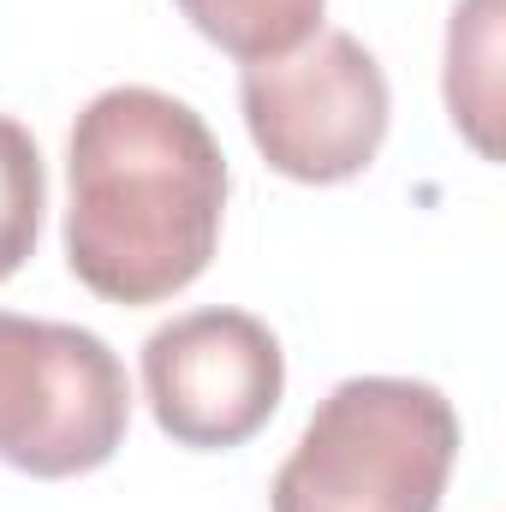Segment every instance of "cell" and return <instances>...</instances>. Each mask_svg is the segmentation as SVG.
<instances>
[{"label":"cell","mask_w":506,"mask_h":512,"mask_svg":"<svg viewBox=\"0 0 506 512\" xmlns=\"http://www.w3.org/2000/svg\"><path fill=\"white\" fill-rule=\"evenodd\" d=\"M66 262L108 304L185 292L221 245L227 155L203 114L167 90H102L66 143Z\"/></svg>","instance_id":"1"},{"label":"cell","mask_w":506,"mask_h":512,"mask_svg":"<svg viewBox=\"0 0 506 512\" xmlns=\"http://www.w3.org/2000/svg\"><path fill=\"white\" fill-rule=\"evenodd\" d=\"M459 459V411L411 376L340 382L274 471L268 512H435Z\"/></svg>","instance_id":"2"},{"label":"cell","mask_w":506,"mask_h":512,"mask_svg":"<svg viewBox=\"0 0 506 512\" xmlns=\"http://www.w3.org/2000/svg\"><path fill=\"white\" fill-rule=\"evenodd\" d=\"M126 423V364L102 334L0 310V459L12 471L84 477L120 453Z\"/></svg>","instance_id":"3"},{"label":"cell","mask_w":506,"mask_h":512,"mask_svg":"<svg viewBox=\"0 0 506 512\" xmlns=\"http://www.w3.org/2000/svg\"><path fill=\"white\" fill-rule=\"evenodd\" d=\"M239 102L262 161L298 185L358 179L376 161L393 114L387 72L352 30H316L292 54L251 60Z\"/></svg>","instance_id":"4"},{"label":"cell","mask_w":506,"mask_h":512,"mask_svg":"<svg viewBox=\"0 0 506 512\" xmlns=\"http://www.w3.org/2000/svg\"><path fill=\"white\" fill-rule=\"evenodd\" d=\"M143 393L179 447L227 453L274 417L286 358L251 310H191L143 340Z\"/></svg>","instance_id":"5"},{"label":"cell","mask_w":506,"mask_h":512,"mask_svg":"<svg viewBox=\"0 0 506 512\" xmlns=\"http://www.w3.org/2000/svg\"><path fill=\"white\" fill-rule=\"evenodd\" d=\"M501 0H465L447 24V108L483 155H495V54H501Z\"/></svg>","instance_id":"6"},{"label":"cell","mask_w":506,"mask_h":512,"mask_svg":"<svg viewBox=\"0 0 506 512\" xmlns=\"http://www.w3.org/2000/svg\"><path fill=\"white\" fill-rule=\"evenodd\" d=\"M322 6L328 0H179V12L245 66L310 42L322 30Z\"/></svg>","instance_id":"7"},{"label":"cell","mask_w":506,"mask_h":512,"mask_svg":"<svg viewBox=\"0 0 506 512\" xmlns=\"http://www.w3.org/2000/svg\"><path fill=\"white\" fill-rule=\"evenodd\" d=\"M42 203H48V179H42V149L36 137L0 114V280H12L42 233Z\"/></svg>","instance_id":"8"}]
</instances>
